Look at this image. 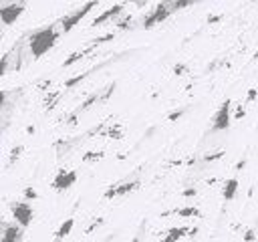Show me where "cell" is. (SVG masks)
<instances>
[{
	"label": "cell",
	"instance_id": "6da1fadb",
	"mask_svg": "<svg viewBox=\"0 0 258 242\" xmlns=\"http://www.w3.org/2000/svg\"><path fill=\"white\" fill-rule=\"evenodd\" d=\"M58 22L54 24H48V26H42L34 32L28 34V40H26V46H28V52L32 58H40L44 52H48L56 40H58Z\"/></svg>",
	"mask_w": 258,
	"mask_h": 242
},
{
	"label": "cell",
	"instance_id": "7a4b0ae2",
	"mask_svg": "<svg viewBox=\"0 0 258 242\" xmlns=\"http://www.w3.org/2000/svg\"><path fill=\"white\" fill-rule=\"evenodd\" d=\"M189 4H191L189 0H175V2H159V4H155L153 12L143 18V28H153L155 24H161V22L167 20L175 10H179V8H183V6H189Z\"/></svg>",
	"mask_w": 258,
	"mask_h": 242
},
{
	"label": "cell",
	"instance_id": "3957f363",
	"mask_svg": "<svg viewBox=\"0 0 258 242\" xmlns=\"http://www.w3.org/2000/svg\"><path fill=\"white\" fill-rule=\"evenodd\" d=\"M95 6H97V2H87V4H83L81 8H77L75 12H69V14H67V16H62L60 20H56V22H58V26H60V30H62V32L73 30V28H75V26H77V24H79V22H81V20H83V18H85L93 8H95Z\"/></svg>",
	"mask_w": 258,
	"mask_h": 242
},
{
	"label": "cell",
	"instance_id": "277c9868",
	"mask_svg": "<svg viewBox=\"0 0 258 242\" xmlns=\"http://www.w3.org/2000/svg\"><path fill=\"white\" fill-rule=\"evenodd\" d=\"M111 38H115V32H109V34H103V36H97V38H93L85 48H81V50H77V52H73L64 63H62V67H71V65H75L77 60H81V58H85L87 54H93L95 52V48L99 46V44H103V42H109Z\"/></svg>",
	"mask_w": 258,
	"mask_h": 242
},
{
	"label": "cell",
	"instance_id": "5b68a950",
	"mask_svg": "<svg viewBox=\"0 0 258 242\" xmlns=\"http://www.w3.org/2000/svg\"><path fill=\"white\" fill-rule=\"evenodd\" d=\"M139 186H141V182L139 179H127V182H119V184H111L107 190H105V198L107 200H115V198H123V196H127V194H131V192H135V190H139Z\"/></svg>",
	"mask_w": 258,
	"mask_h": 242
},
{
	"label": "cell",
	"instance_id": "8992f818",
	"mask_svg": "<svg viewBox=\"0 0 258 242\" xmlns=\"http://www.w3.org/2000/svg\"><path fill=\"white\" fill-rule=\"evenodd\" d=\"M10 210H12L14 222H16L20 228L30 226V222H32V218H34V210H32V206H30L28 202H14Z\"/></svg>",
	"mask_w": 258,
	"mask_h": 242
},
{
	"label": "cell",
	"instance_id": "52a82bcc",
	"mask_svg": "<svg viewBox=\"0 0 258 242\" xmlns=\"http://www.w3.org/2000/svg\"><path fill=\"white\" fill-rule=\"evenodd\" d=\"M230 111H232V101L226 99V101L218 107V111H216V115H214V119H212V129H214V131H224V129L230 127V123H232Z\"/></svg>",
	"mask_w": 258,
	"mask_h": 242
},
{
	"label": "cell",
	"instance_id": "ba28073f",
	"mask_svg": "<svg viewBox=\"0 0 258 242\" xmlns=\"http://www.w3.org/2000/svg\"><path fill=\"white\" fill-rule=\"evenodd\" d=\"M77 182V171L75 169H58L54 179H52V188L56 192H67L69 188H73Z\"/></svg>",
	"mask_w": 258,
	"mask_h": 242
},
{
	"label": "cell",
	"instance_id": "9c48e42d",
	"mask_svg": "<svg viewBox=\"0 0 258 242\" xmlns=\"http://www.w3.org/2000/svg\"><path fill=\"white\" fill-rule=\"evenodd\" d=\"M24 8H26V4L24 2H12V4H4L2 8H0V18H2V24H6V26H10V24H14L16 22V18L24 12Z\"/></svg>",
	"mask_w": 258,
	"mask_h": 242
},
{
	"label": "cell",
	"instance_id": "30bf717a",
	"mask_svg": "<svg viewBox=\"0 0 258 242\" xmlns=\"http://www.w3.org/2000/svg\"><path fill=\"white\" fill-rule=\"evenodd\" d=\"M123 10H125V4H115V6H111V8H107L105 12H101L97 18H93V22L89 24V26H103L107 20H111V18H117V16H121L123 14Z\"/></svg>",
	"mask_w": 258,
	"mask_h": 242
},
{
	"label": "cell",
	"instance_id": "8fae6325",
	"mask_svg": "<svg viewBox=\"0 0 258 242\" xmlns=\"http://www.w3.org/2000/svg\"><path fill=\"white\" fill-rule=\"evenodd\" d=\"M196 230H198V228H189V226H173V228H169V230L161 236L159 242H177L179 238L187 236V232H196Z\"/></svg>",
	"mask_w": 258,
	"mask_h": 242
},
{
	"label": "cell",
	"instance_id": "7c38bea8",
	"mask_svg": "<svg viewBox=\"0 0 258 242\" xmlns=\"http://www.w3.org/2000/svg\"><path fill=\"white\" fill-rule=\"evenodd\" d=\"M20 240H22V228L16 222L2 226V242H20Z\"/></svg>",
	"mask_w": 258,
	"mask_h": 242
},
{
	"label": "cell",
	"instance_id": "4fadbf2b",
	"mask_svg": "<svg viewBox=\"0 0 258 242\" xmlns=\"http://www.w3.org/2000/svg\"><path fill=\"white\" fill-rule=\"evenodd\" d=\"M111 63H113V58H111V60H105V63H101V65H97V67H93V69H89V71H87V73H83V75H77V77L69 79V81L64 83V89H67V91H69V89H73L77 83H81L83 79H87L91 73H95V71H99V69H105V67H109Z\"/></svg>",
	"mask_w": 258,
	"mask_h": 242
},
{
	"label": "cell",
	"instance_id": "5bb4252c",
	"mask_svg": "<svg viewBox=\"0 0 258 242\" xmlns=\"http://www.w3.org/2000/svg\"><path fill=\"white\" fill-rule=\"evenodd\" d=\"M236 192H238V179H236V177L226 179V182H224V190H222L224 200H226V202L234 200V198H236Z\"/></svg>",
	"mask_w": 258,
	"mask_h": 242
},
{
	"label": "cell",
	"instance_id": "9a60e30c",
	"mask_svg": "<svg viewBox=\"0 0 258 242\" xmlns=\"http://www.w3.org/2000/svg\"><path fill=\"white\" fill-rule=\"evenodd\" d=\"M73 226H75V218H67V220L58 226V230H56V234H54V242H62V240L71 234Z\"/></svg>",
	"mask_w": 258,
	"mask_h": 242
},
{
	"label": "cell",
	"instance_id": "2e32d148",
	"mask_svg": "<svg viewBox=\"0 0 258 242\" xmlns=\"http://www.w3.org/2000/svg\"><path fill=\"white\" fill-rule=\"evenodd\" d=\"M103 157H105V151H87V153H83V161H85V163L99 161V159H103Z\"/></svg>",
	"mask_w": 258,
	"mask_h": 242
},
{
	"label": "cell",
	"instance_id": "e0dca14e",
	"mask_svg": "<svg viewBox=\"0 0 258 242\" xmlns=\"http://www.w3.org/2000/svg\"><path fill=\"white\" fill-rule=\"evenodd\" d=\"M175 214L179 216H191V218H198L200 216V210L198 208H179V210H173Z\"/></svg>",
	"mask_w": 258,
	"mask_h": 242
},
{
	"label": "cell",
	"instance_id": "ac0fdd59",
	"mask_svg": "<svg viewBox=\"0 0 258 242\" xmlns=\"http://www.w3.org/2000/svg\"><path fill=\"white\" fill-rule=\"evenodd\" d=\"M24 198H26V200H36V198H38V192H36L32 186H28V188H24Z\"/></svg>",
	"mask_w": 258,
	"mask_h": 242
},
{
	"label": "cell",
	"instance_id": "d6986e66",
	"mask_svg": "<svg viewBox=\"0 0 258 242\" xmlns=\"http://www.w3.org/2000/svg\"><path fill=\"white\" fill-rule=\"evenodd\" d=\"M187 73V67L183 65V63H179V65H175L173 67V75H177V77H183Z\"/></svg>",
	"mask_w": 258,
	"mask_h": 242
},
{
	"label": "cell",
	"instance_id": "ffe728a7",
	"mask_svg": "<svg viewBox=\"0 0 258 242\" xmlns=\"http://www.w3.org/2000/svg\"><path fill=\"white\" fill-rule=\"evenodd\" d=\"M20 151H22V145H16V147L12 149V155H10V161H8V165H12V163H14V159L20 155Z\"/></svg>",
	"mask_w": 258,
	"mask_h": 242
},
{
	"label": "cell",
	"instance_id": "44dd1931",
	"mask_svg": "<svg viewBox=\"0 0 258 242\" xmlns=\"http://www.w3.org/2000/svg\"><path fill=\"white\" fill-rule=\"evenodd\" d=\"M220 157H224V151H216V153H210V155H206L204 159H206V161H214V159H220Z\"/></svg>",
	"mask_w": 258,
	"mask_h": 242
},
{
	"label": "cell",
	"instance_id": "7402d4cb",
	"mask_svg": "<svg viewBox=\"0 0 258 242\" xmlns=\"http://www.w3.org/2000/svg\"><path fill=\"white\" fill-rule=\"evenodd\" d=\"M183 113H185V109H177V111L169 113V117H167V119H169V121H175V119H177V117H181Z\"/></svg>",
	"mask_w": 258,
	"mask_h": 242
},
{
	"label": "cell",
	"instance_id": "603a6c76",
	"mask_svg": "<svg viewBox=\"0 0 258 242\" xmlns=\"http://www.w3.org/2000/svg\"><path fill=\"white\" fill-rule=\"evenodd\" d=\"M256 95H258V91H256V89H250V91H248V101H254Z\"/></svg>",
	"mask_w": 258,
	"mask_h": 242
},
{
	"label": "cell",
	"instance_id": "cb8c5ba5",
	"mask_svg": "<svg viewBox=\"0 0 258 242\" xmlns=\"http://www.w3.org/2000/svg\"><path fill=\"white\" fill-rule=\"evenodd\" d=\"M183 196H196V190H194V188H191V190H185Z\"/></svg>",
	"mask_w": 258,
	"mask_h": 242
},
{
	"label": "cell",
	"instance_id": "d4e9b609",
	"mask_svg": "<svg viewBox=\"0 0 258 242\" xmlns=\"http://www.w3.org/2000/svg\"><path fill=\"white\" fill-rule=\"evenodd\" d=\"M246 240H254V232H252V230L246 232Z\"/></svg>",
	"mask_w": 258,
	"mask_h": 242
},
{
	"label": "cell",
	"instance_id": "484cf974",
	"mask_svg": "<svg viewBox=\"0 0 258 242\" xmlns=\"http://www.w3.org/2000/svg\"><path fill=\"white\" fill-rule=\"evenodd\" d=\"M111 238H113V236H109V238H107V240H105V242H111Z\"/></svg>",
	"mask_w": 258,
	"mask_h": 242
}]
</instances>
